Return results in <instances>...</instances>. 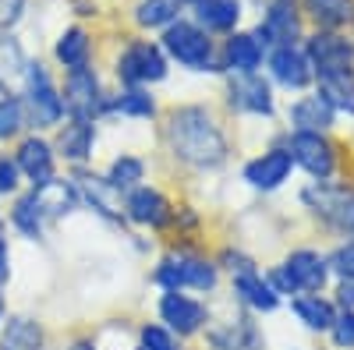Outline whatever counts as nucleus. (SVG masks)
I'll use <instances>...</instances> for the list:
<instances>
[{
	"label": "nucleus",
	"instance_id": "obj_39",
	"mask_svg": "<svg viewBox=\"0 0 354 350\" xmlns=\"http://www.w3.org/2000/svg\"><path fill=\"white\" fill-rule=\"evenodd\" d=\"M326 340H330V350H354V308H337V318Z\"/></svg>",
	"mask_w": 354,
	"mask_h": 350
},
{
	"label": "nucleus",
	"instance_id": "obj_34",
	"mask_svg": "<svg viewBox=\"0 0 354 350\" xmlns=\"http://www.w3.org/2000/svg\"><path fill=\"white\" fill-rule=\"evenodd\" d=\"M28 110L21 103L18 93H4L0 96V145L4 142H18L21 135H28Z\"/></svg>",
	"mask_w": 354,
	"mask_h": 350
},
{
	"label": "nucleus",
	"instance_id": "obj_27",
	"mask_svg": "<svg viewBox=\"0 0 354 350\" xmlns=\"http://www.w3.org/2000/svg\"><path fill=\"white\" fill-rule=\"evenodd\" d=\"M4 223L25 241H43L46 237V220L36 206V191L32 188H21L15 198H11V209L4 216Z\"/></svg>",
	"mask_w": 354,
	"mask_h": 350
},
{
	"label": "nucleus",
	"instance_id": "obj_8",
	"mask_svg": "<svg viewBox=\"0 0 354 350\" xmlns=\"http://www.w3.org/2000/svg\"><path fill=\"white\" fill-rule=\"evenodd\" d=\"M170 71V61L160 43L149 39H131L113 61V75L124 89H149V85L163 81Z\"/></svg>",
	"mask_w": 354,
	"mask_h": 350
},
{
	"label": "nucleus",
	"instance_id": "obj_26",
	"mask_svg": "<svg viewBox=\"0 0 354 350\" xmlns=\"http://www.w3.org/2000/svg\"><path fill=\"white\" fill-rule=\"evenodd\" d=\"M32 191H36V206H39V213H43L46 226H53V223H64V220H68L75 209H82L78 191H75V184H71L68 177H53L50 184L32 188Z\"/></svg>",
	"mask_w": 354,
	"mask_h": 350
},
{
	"label": "nucleus",
	"instance_id": "obj_9",
	"mask_svg": "<svg viewBox=\"0 0 354 350\" xmlns=\"http://www.w3.org/2000/svg\"><path fill=\"white\" fill-rule=\"evenodd\" d=\"M294 173H298V170H294V159H290V153H287L283 138L277 135L262 153H255L252 159H245L241 181H245L252 191H259V195H277L280 188L290 184Z\"/></svg>",
	"mask_w": 354,
	"mask_h": 350
},
{
	"label": "nucleus",
	"instance_id": "obj_45",
	"mask_svg": "<svg viewBox=\"0 0 354 350\" xmlns=\"http://www.w3.org/2000/svg\"><path fill=\"white\" fill-rule=\"evenodd\" d=\"M4 318H8V294L0 290V326H4Z\"/></svg>",
	"mask_w": 354,
	"mask_h": 350
},
{
	"label": "nucleus",
	"instance_id": "obj_40",
	"mask_svg": "<svg viewBox=\"0 0 354 350\" xmlns=\"http://www.w3.org/2000/svg\"><path fill=\"white\" fill-rule=\"evenodd\" d=\"M21 188H25V181H21V170H18L15 156L11 153H0V202L15 198Z\"/></svg>",
	"mask_w": 354,
	"mask_h": 350
},
{
	"label": "nucleus",
	"instance_id": "obj_16",
	"mask_svg": "<svg viewBox=\"0 0 354 350\" xmlns=\"http://www.w3.org/2000/svg\"><path fill=\"white\" fill-rule=\"evenodd\" d=\"M227 106L245 117H262L273 121L277 117V89L262 71L255 75H230L227 78Z\"/></svg>",
	"mask_w": 354,
	"mask_h": 350
},
{
	"label": "nucleus",
	"instance_id": "obj_30",
	"mask_svg": "<svg viewBox=\"0 0 354 350\" xmlns=\"http://www.w3.org/2000/svg\"><path fill=\"white\" fill-rule=\"evenodd\" d=\"M312 89L333 106L337 117L354 121V68L351 71H330V75H315Z\"/></svg>",
	"mask_w": 354,
	"mask_h": 350
},
{
	"label": "nucleus",
	"instance_id": "obj_12",
	"mask_svg": "<svg viewBox=\"0 0 354 350\" xmlns=\"http://www.w3.org/2000/svg\"><path fill=\"white\" fill-rule=\"evenodd\" d=\"M124 223L138 226V230H153V233H167L170 230V220H174V198L156 188V184H138L131 191H124Z\"/></svg>",
	"mask_w": 354,
	"mask_h": 350
},
{
	"label": "nucleus",
	"instance_id": "obj_6",
	"mask_svg": "<svg viewBox=\"0 0 354 350\" xmlns=\"http://www.w3.org/2000/svg\"><path fill=\"white\" fill-rule=\"evenodd\" d=\"M202 343L205 350H266V333L252 311L230 301V308L209 311V322L202 329Z\"/></svg>",
	"mask_w": 354,
	"mask_h": 350
},
{
	"label": "nucleus",
	"instance_id": "obj_7",
	"mask_svg": "<svg viewBox=\"0 0 354 350\" xmlns=\"http://www.w3.org/2000/svg\"><path fill=\"white\" fill-rule=\"evenodd\" d=\"M21 103L28 110V124L36 131H53L64 121V99H61V85L53 81L43 61H28L25 78H21Z\"/></svg>",
	"mask_w": 354,
	"mask_h": 350
},
{
	"label": "nucleus",
	"instance_id": "obj_23",
	"mask_svg": "<svg viewBox=\"0 0 354 350\" xmlns=\"http://www.w3.org/2000/svg\"><path fill=\"white\" fill-rule=\"evenodd\" d=\"M266 64V46L252 32H230L220 46V71L227 75H255Z\"/></svg>",
	"mask_w": 354,
	"mask_h": 350
},
{
	"label": "nucleus",
	"instance_id": "obj_33",
	"mask_svg": "<svg viewBox=\"0 0 354 350\" xmlns=\"http://www.w3.org/2000/svg\"><path fill=\"white\" fill-rule=\"evenodd\" d=\"M128 117V121H153L160 113L156 96L149 89H121L117 96H110V117Z\"/></svg>",
	"mask_w": 354,
	"mask_h": 350
},
{
	"label": "nucleus",
	"instance_id": "obj_20",
	"mask_svg": "<svg viewBox=\"0 0 354 350\" xmlns=\"http://www.w3.org/2000/svg\"><path fill=\"white\" fill-rule=\"evenodd\" d=\"M301 50L312 64V75L354 68V39H347V32H312L301 39Z\"/></svg>",
	"mask_w": 354,
	"mask_h": 350
},
{
	"label": "nucleus",
	"instance_id": "obj_29",
	"mask_svg": "<svg viewBox=\"0 0 354 350\" xmlns=\"http://www.w3.org/2000/svg\"><path fill=\"white\" fill-rule=\"evenodd\" d=\"M241 21V0H195V25L202 32L230 36Z\"/></svg>",
	"mask_w": 354,
	"mask_h": 350
},
{
	"label": "nucleus",
	"instance_id": "obj_28",
	"mask_svg": "<svg viewBox=\"0 0 354 350\" xmlns=\"http://www.w3.org/2000/svg\"><path fill=\"white\" fill-rule=\"evenodd\" d=\"M301 14L315 32H347L354 28V0H301Z\"/></svg>",
	"mask_w": 354,
	"mask_h": 350
},
{
	"label": "nucleus",
	"instance_id": "obj_15",
	"mask_svg": "<svg viewBox=\"0 0 354 350\" xmlns=\"http://www.w3.org/2000/svg\"><path fill=\"white\" fill-rule=\"evenodd\" d=\"M252 36L266 46L270 53L273 46H294L305 39V14L298 8V0H270L266 14L252 28Z\"/></svg>",
	"mask_w": 354,
	"mask_h": 350
},
{
	"label": "nucleus",
	"instance_id": "obj_36",
	"mask_svg": "<svg viewBox=\"0 0 354 350\" xmlns=\"http://www.w3.org/2000/svg\"><path fill=\"white\" fill-rule=\"evenodd\" d=\"M181 18V0H138L135 21L142 28H167Z\"/></svg>",
	"mask_w": 354,
	"mask_h": 350
},
{
	"label": "nucleus",
	"instance_id": "obj_24",
	"mask_svg": "<svg viewBox=\"0 0 354 350\" xmlns=\"http://www.w3.org/2000/svg\"><path fill=\"white\" fill-rule=\"evenodd\" d=\"M50 336L43 318L32 311H8L0 326V350H46Z\"/></svg>",
	"mask_w": 354,
	"mask_h": 350
},
{
	"label": "nucleus",
	"instance_id": "obj_4",
	"mask_svg": "<svg viewBox=\"0 0 354 350\" xmlns=\"http://www.w3.org/2000/svg\"><path fill=\"white\" fill-rule=\"evenodd\" d=\"M294 170H301L308 181H333L347 177V153L333 131H280Z\"/></svg>",
	"mask_w": 354,
	"mask_h": 350
},
{
	"label": "nucleus",
	"instance_id": "obj_42",
	"mask_svg": "<svg viewBox=\"0 0 354 350\" xmlns=\"http://www.w3.org/2000/svg\"><path fill=\"white\" fill-rule=\"evenodd\" d=\"M330 298L337 301V308H354V280H333Z\"/></svg>",
	"mask_w": 354,
	"mask_h": 350
},
{
	"label": "nucleus",
	"instance_id": "obj_38",
	"mask_svg": "<svg viewBox=\"0 0 354 350\" xmlns=\"http://www.w3.org/2000/svg\"><path fill=\"white\" fill-rule=\"evenodd\" d=\"M326 262H330L333 280H354V237L337 241V244L326 251Z\"/></svg>",
	"mask_w": 354,
	"mask_h": 350
},
{
	"label": "nucleus",
	"instance_id": "obj_21",
	"mask_svg": "<svg viewBox=\"0 0 354 350\" xmlns=\"http://www.w3.org/2000/svg\"><path fill=\"white\" fill-rule=\"evenodd\" d=\"M227 280H230V301L241 304L245 311H252L255 318L273 315V311L283 308V298L270 286V280H266L262 269H245V273H234Z\"/></svg>",
	"mask_w": 354,
	"mask_h": 350
},
{
	"label": "nucleus",
	"instance_id": "obj_37",
	"mask_svg": "<svg viewBox=\"0 0 354 350\" xmlns=\"http://www.w3.org/2000/svg\"><path fill=\"white\" fill-rule=\"evenodd\" d=\"M135 347L138 350H185V340L174 336L163 322H142L135 329Z\"/></svg>",
	"mask_w": 354,
	"mask_h": 350
},
{
	"label": "nucleus",
	"instance_id": "obj_2",
	"mask_svg": "<svg viewBox=\"0 0 354 350\" xmlns=\"http://www.w3.org/2000/svg\"><path fill=\"white\" fill-rule=\"evenodd\" d=\"M153 286L160 290H192V294H216L220 290V266L209 251H202L198 244H170L156 269H153Z\"/></svg>",
	"mask_w": 354,
	"mask_h": 350
},
{
	"label": "nucleus",
	"instance_id": "obj_32",
	"mask_svg": "<svg viewBox=\"0 0 354 350\" xmlns=\"http://www.w3.org/2000/svg\"><path fill=\"white\" fill-rule=\"evenodd\" d=\"M145 173H149V159L145 156H138V153H113L106 170H103V177L124 195V191L145 184Z\"/></svg>",
	"mask_w": 354,
	"mask_h": 350
},
{
	"label": "nucleus",
	"instance_id": "obj_31",
	"mask_svg": "<svg viewBox=\"0 0 354 350\" xmlns=\"http://www.w3.org/2000/svg\"><path fill=\"white\" fill-rule=\"evenodd\" d=\"M53 61L61 64L64 71L88 68V61H93V36H88L82 25L64 28V32L57 36V43H53Z\"/></svg>",
	"mask_w": 354,
	"mask_h": 350
},
{
	"label": "nucleus",
	"instance_id": "obj_25",
	"mask_svg": "<svg viewBox=\"0 0 354 350\" xmlns=\"http://www.w3.org/2000/svg\"><path fill=\"white\" fill-rule=\"evenodd\" d=\"M287 308L298 318V326L315 333V336H326L333 318H337V301L330 294H298V298L287 301Z\"/></svg>",
	"mask_w": 354,
	"mask_h": 350
},
{
	"label": "nucleus",
	"instance_id": "obj_43",
	"mask_svg": "<svg viewBox=\"0 0 354 350\" xmlns=\"http://www.w3.org/2000/svg\"><path fill=\"white\" fill-rule=\"evenodd\" d=\"M25 11V0H0V28H8L21 18Z\"/></svg>",
	"mask_w": 354,
	"mask_h": 350
},
{
	"label": "nucleus",
	"instance_id": "obj_19",
	"mask_svg": "<svg viewBox=\"0 0 354 350\" xmlns=\"http://www.w3.org/2000/svg\"><path fill=\"white\" fill-rule=\"evenodd\" d=\"M53 153L57 159H64L68 166H88L96 156V121H85V117H64L61 124L53 128Z\"/></svg>",
	"mask_w": 354,
	"mask_h": 350
},
{
	"label": "nucleus",
	"instance_id": "obj_35",
	"mask_svg": "<svg viewBox=\"0 0 354 350\" xmlns=\"http://www.w3.org/2000/svg\"><path fill=\"white\" fill-rule=\"evenodd\" d=\"M25 64H28V57L18 46V39H11L8 32H0V89H15V85H21Z\"/></svg>",
	"mask_w": 354,
	"mask_h": 350
},
{
	"label": "nucleus",
	"instance_id": "obj_17",
	"mask_svg": "<svg viewBox=\"0 0 354 350\" xmlns=\"http://www.w3.org/2000/svg\"><path fill=\"white\" fill-rule=\"evenodd\" d=\"M11 156H15V163L21 170V181L28 188H43L53 177H61V173H57V163H61V159H57V153H53V142L46 135H39V131L21 135L15 142V153Z\"/></svg>",
	"mask_w": 354,
	"mask_h": 350
},
{
	"label": "nucleus",
	"instance_id": "obj_13",
	"mask_svg": "<svg viewBox=\"0 0 354 350\" xmlns=\"http://www.w3.org/2000/svg\"><path fill=\"white\" fill-rule=\"evenodd\" d=\"M280 266L290 276V283H294L298 294H330L333 273H330V262H326V251H322V248H315V244H294L280 258Z\"/></svg>",
	"mask_w": 354,
	"mask_h": 350
},
{
	"label": "nucleus",
	"instance_id": "obj_5",
	"mask_svg": "<svg viewBox=\"0 0 354 350\" xmlns=\"http://www.w3.org/2000/svg\"><path fill=\"white\" fill-rule=\"evenodd\" d=\"M160 46L167 53V61H177V64L188 68V71H198V75L220 71V50H216L213 36L202 32L195 21L177 18L174 25H167Z\"/></svg>",
	"mask_w": 354,
	"mask_h": 350
},
{
	"label": "nucleus",
	"instance_id": "obj_10",
	"mask_svg": "<svg viewBox=\"0 0 354 350\" xmlns=\"http://www.w3.org/2000/svg\"><path fill=\"white\" fill-rule=\"evenodd\" d=\"M209 304L195 294H185V290H160L156 298V322H163L174 336L181 340H195L202 336L205 322H209Z\"/></svg>",
	"mask_w": 354,
	"mask_h": 350
},
{
	"label": "nucleus",
	"instance_id": "obj_44",
	"mask_svg": "<svg viewBox=\"0 0 354 350\" xmlns=\"http://www.w3.org/2000/svg\"><path fill=\"white\" fill-rule=\"evenodd\" d=\"M68 350H100V347H96L93 333H88V336H75V340L68 343Z\"/></svg>",
	"mask_w": 354,
	"mask_h": 350
},
{
	"label": "nucleus",
	"instance_id": "obj_46",
	"mask_svg": "<svg viewBox=\"0 0 354 350\" xmlns=\"http://www.w3.org/2000/svg\"><path fill=\"white\" fill-rule=\"evenodd\" d=\"M181 4H195V0H181Z\"/></svg>",
	"mask_w": 354,
	"mask_h": 350
},
{
	"label": "nucleus",
	"instance_id": "obj_41",
	"mask_svg": "<svg viewBox=\"0 0 354 350\" xmlns=\"http://www.w3.org/2000/svg\"><path fill=\"white\" fill-rule=\"evenodd\" d=\"M11 280V241H8V223L0 220V290Z\"/></svg>",
	"mask_w": 354,
	"mask_h": 350
},
{
	"label": "nucleus",
	"instance_id": "obj_11",
	"mask_svg": "<svg viewBox=\"0 0 354 350\" xmlns=\"http://www.w3.org/2000/svg\"><path fill=\"white\" fill-rule=\"evenodd\" d=\"M64 113L68 117H85V121H103L110 117V96L103 93V81L93 68H78V71H64Z\"/></svg>",
	"mask_w": 354,
	"mask_h": 350
},
{
	"label": "nucleus",
	"instance_id": "obj_3",
	"mask_svg": "<svg viewBox=\"0 0 354 350\" xmlns=\"http://www.w3.org/2000/svg\"><path fill=\"white\" fill-rule=\"evenodd\" d=\"M298 206L333 241L354 237V177L308 181L298 191Z\"/></svg>",
	"mask_w": 354,
	"mask_h": 350
},
{
	"label": "nucleus",
	"instance_id": "obj_18",
	"mask_svg": "<svg viewBox=\"0 0 354 350\" xmlns=\"http://www.w3.org/2000/svg\"><path fill=\"white\" fill-rule=\"evenodd\" d=\"M266 78L273 81V89H283V93H308L312 89V64L301 50V43L294 46H273L266 53Z\"/></svg>",
	"mask_w": 354,
	"mask_h": 350
},
{
	"label": "nucleus",
	"instance_id": "obj_47",
	"mask_svg": "<svg viewBox=\"0 0 354 350\" xmlns=\"http://www.w3.org/2000/svg\"><path fill=\"white\" fill-rule=\"evenodd\" d=\"M290 350H305V347H290Z\"/></svg>",
	"mask_w": 354,
	"mask_h": 350
},
{
	"label": "nucleus",
	"instance_id": "obj_22",
	"mask_svg": "<svg viewBox=\"0 0 354 350\" xmlns=\"http://www.w3.org/2000/svg\"><path fill=\"white\" fill-rule=\"evenodd\" d=\"M283 121H287L283 131H333L340 117L333 113V106L322 99L315 89H308V93H298L287 103Z\"/></svg>",
	"mask_w": 354,
	"mask_h": 350
},
{
	"label": "nucleus",
	"instance_id": "obj_14",
	"mask_svg": "<svg viewBox=\"0 0 354 350\" xmlns=\"http://www.w3.org/2000/svg\"><path fill=\"white\" fill-rule=\"evenodd\" d=\"M68 181H71L75 191H78L82 209H88L93 216H100V220H106V223H124V209H121L124 195L117 191V188L103 177V173L88 170V166H71Z\"/></svg>",
	"mask_w": 354,
	"mask_h": 350
},
{
	"label": "nucleus",
	"instance_id": "obj_1",
	"mask_svg": "<svg viewBox=\"0 0 354 350\" xmlns=\"http://www.w3.org/2000/svg\"><path fill=\"white\" fill-rule=\"evenodd\" d=\"M163 142L170 159L195 173H213L230 159V138L220 124V117L205 103L174 106L163 124Z\"/></svg>",
	"mask_w": 354,
	"mask_h": 350
}]
</instances>
